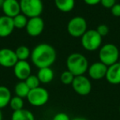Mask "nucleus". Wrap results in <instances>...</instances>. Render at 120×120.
<instances>
[{"label": "nucleus", "mask_w": 120, "mask_h": 120, "mask_svg": "<svg viewBox=\"0 0 120 120\" xmlns=\"http://www.w3.org/2000/svg\"><path fill=\"white\" fill-rule=\"evenodd\" d=\"M26 98L30 105L32 106L40 107L45 105L49 101V94L45 88L39 86L37 88L30 90Z\"/></svg>", "instance_id": "6"}, {"label": "nucleus", "mask_w": 120, "mask_h": 120, "mask_svg": "<svg viewBox=\"0 0 120 120\" xmlns=\"http://www.w3.org/2000/svg\"><path fill=\"white\" fill-rule=\"evenodd\" d=\"M56 8L63 12H69L75 7V0H54Z\"/></svg>", "instance_id": "19"}, {"label": "nucleus", "mask_w": 120, "mask_h": 120, "mask_svg": "<svg viewBox=\"0 0 120 120\" xmlns=\"http://www.w3.org/2000/svg\"><path fill=\"white\" fill-rule=\"evenodd\" d=\"M118 111H119V113H120V105H119V108H118Z\"/></svg>", "instance_id": "34"}, {"label": "nucleus", "mask_w": 120, "mask_h": 120, "mask_svg": "<svg viewBox=\"0 0 120 120\" xmlns=\"http://www.w3.org/2000/svg\"><path fill=\"white\" fill-rule=\"evenodd\" d=\"M14 24L12 17L3 15L0 17V37L5 38L13 32Z\"/></svg>", "instance_id": "15"}, {"label": "nucleus", "mask_w": 120, "mask_h": 120, "mask_svg": "<svg viewBox=\"0 0 120 120\" xmlns=\"http://www.w3.org/2000/svg\"><path fill=\"white\" fill-rule=\"evenodd\" d=\"M15 53L18 61H27V58L30 57L31 51L26 45H21L15 50Z\"/></svg>", "instance_id": "21"}, {"label": "nucleus", "mask_w": 120, "mask_h": 120, "mask_svg": "<svg viewBox=\"0 0 120 120\" xmlns=\"http://www.w3.org/2000/svg\"><path fill=\"white\" fill-rule=\"evenodd\" d=\"M37 77H38L40 83L48 84L53 81V77H54V73H53V71L51 68V67L42 68H39Z\"/></svg>", "instance_id": "16"}, {"label": "nucleus", "mask_w": 120, "mask_h": 120, "mask_svg": "<svg viewBox=\"0 0 120 120\" xmlns=\"http://www.w3.org/2000/svg\"><path fill=\"white\" fill-rule=\"evenodd\" d=\"M111 13L116 17H120V4H116L113 6L111 9Z\"/></svg>", "instance_id": "29"}, {"label": "nucleus", "mask_w": 120, "mask_h": 120, "mask_svg": "<svg viewBox=\"0 0 120 120\" xmlns=\"http://www.w3.org/2000/svg\"><path fill=\"white\" fill-rule=\"evenodd\" d=\"M18 59L15 51L11 49L3 48L0 49V66L7 68H13Z\"/></svg>", "instance_id": "10"}, {"label": "nucleus", "mask_w": 120, "mask_h": 120, "mask_svg": "<svg viewBox=\"0 0 120 120\" xmlns=\"http://www.w3.org/2000/svg\"><path fill=\"white\" fill-rule=\"evenodd\" d=\"M3 120H7V119H3Z\"/></svg>", "instance_id": "35"}, {"label": "nucleus", "mask_w": 120, "mask_h": 120, "mask_svg": "<svg viewBox=\"0 0 120 120\" xmlns=\"http://www.w3.org/2000/svg\"><path fill=\"white\" fill-rule=\"evenodd\" d=\"M1 8L4 12V15L12 18L21 13L20 2L17 0H4Z\"/></svg>", "instance_id": "13"}, {"label": "nucleus", "mask_w": 120, "mask_h": 120, "mask_svg": "<svg viewBox=\"0 0 120 120\" xmlns=\"http://www.w3.org/2000/svg\"><path fill=\"white\" fill-rule=\"evenodd\" d=\"M67 68L72 72L74 77L84 75L87 72L89 68V63L87 58L83 54L79 53H71L66 61Z\"/></svg>", "instance_id": "2"}, {"label": "nucleus", "mask_w": 120, "mask_h": 120, "mask_svg": "<svg viewBox=\"0 0 120 120\" xmlns=\"http://www.w3.org/2000/svg\"><path fill=\"white\" fill-rule=\"evenodd\" d=\"M15 77L20 81H25L31 74V67L27 61H17L13 67Z\"/></svg>", "instance_id": "12"}, {"label": "nucleus", "mask_w": 120, "mask_h": 120, "mask_svg": "<svg viewBox=\"0 0 120 120\" xmlns=\"http://www.w3.org/2000/svg\"><path fill=\"white\" fill-rule=\"evenodd\" d=\"M82 45L87 51H95L101 47L102 36L96 30H87L81 37Z\"/></svg>", "instance_id": "5"}, {"label": "nucleus", "mask_w": 120, "mask_h": 120, "mask_svg": "<svg viewBox=\"0 0 120 120\" xmlns=\"http://www.w3.org/2000/svg\"><path fill=\"white\" fill-rule=\"evenodd\" d=\"M28 19H29L28 17L24 15V14H22V12L19 13L18 15H17L16 17H14L12 18L14 27L17 29L26 28V26L27 25V22H28Z\"/></svg>", "instance_id": "22"}, {"label": "nucleus", "mask_w": 120, "mask_h": 120, "mask_svg": "<svg viewBox=\"0 0 120 120\" xmlns=\"http://www.w3.org/2000/svg\"><path fill=\"white\" fill-rule=\"evenodd\" d=\"M45 28V22L40 17L29 18L26 26V32L30 36H39L43 32Z\"/></svg>", "instance_id": "9"}, {"label": "nucleus", "mask_w": 120, "mask_h": 120, "mask_svg": "<svg viewBox=\"0 0 120 120\" xmlns=\"http://www.w3.org/2000/svg\"><path fill=\"white\" fill-rule=\"evenodd\" d=\"M4 0H0V8H2L3 4H4Z\"/></svg>", "instance_id": "33"}, {"label": "nucleus", "mask_w": 120, "mask_h": 120, "mask_svg": "<svg viewBox=\"0 0 120 120\" xmlns=\"http://www.w3.org/2000/svg\"><path fill=\"white\" fill-rule=\"evenodd\" d=\"M83 1L87 5L95 6V5H97V4H100V1H101V0H83Z\"/></svg>", "instance_id": "30"}, {"label": "nucleus", "mask_w": 120, "mask_h": 120, "mask_svg": "<svg viewBox=\"0 0 120 120\" xmlns=\"http://www.w3.org/2000/svg\"><path fill=\"white\" fill-rule=\"evenodd\" d=\"M105 78L112 85L120 84V60L108 67Z\"/></svg>", "instance_id": "14"}, {"label": "nucleus", "mask_w": 120, "mask_h": 120, "mask_svg": "<svg viewBox=\"0 0 120 120\" xmlns=\"http://www.w3.org/2000/svg\"><path fill=\"white\" fill-rule=\"evenodd\" d=\"M68 32L72 37H82L87 30V22L86 19L80 16H77L68 22L67 26Z\"/></svg>", "instance_id": "7"}, {"label": "nucleus", "mask_w": 120, "mask_h": 120, "mask_svg": "<svg viewBox=\"0 0 120 120\" xmlns=\"http://www.w3.org/2000/svg\"><path fill=\"white\" fill-rule=\"evenodd\" d=\"M99 58L101 63L109 67L118 62L119 50L115 45L111 43L105 44L100 48Z\"/></svg>", "instance_id": "3"}, {"label": "nucleus", "mask_w": 120, "mask_h": 120, "mask_svg": "<svg viewBox=\"0 0 120 120\" xmlns=\"http://www.w3.org/2000/svg\"><path fill=\"white\" fill-rule=\"evenodd\" d=\"M4 118H3V113L2 111H1V109H0V120H3Z\"/></svg>", "instance_id": "32"}, {"label": "nucleus", "mask_w": 120, "mask_h": 120, "mask_svg": "<svg viewBox=\"0 0 120 120\" xmlns=\"http://www.w3.org/2000/svg\"><path fill=\"white\" fill-rule=\"evenodd\" d=\"M74 77H74L73 74L69 72L68 70H67V71H64L61 74V76H60V81L64 85H72Z\"/></svg>", "instance_id": "25"}, {"label": "nucleus", "mask_w": 120, "mask_h": 120, "mask_svg": "<svg viewBox=\"0 0 120 120\" xmlns=\"http://www.w3.org/2000/svg\"><path fill=\"white\" fill-rule=\"evenodd\" d=\"M9 106L13 111H17V110H20L22 109H24V100L22 98L19 96H12L9 102Z\"/></svg>", "instance_id": "23"}, {"label": "nucleus", "mask_w": 120, "mask_h": 120, "mask_svg": "<svg viewBox=\"0 0 120 120\" xmlns=\"http://www.w3.org/2000/svg\"><path fill=\"white\" fill-rule=\"evenodd\" d=\"M21 12L28 18L40 17L43 12L44 4L42 0H20Z\"/></svg>", "instance_id": "4"}, {"label": "nucleus", "mask_w": 120, "mask_h": 120, "mask_svg": "<svg viewBox=\"0 0 120 120\" xmlns=\"http://www.w3.org/2000/svg\"><path fill=\"white\" fill-rule=\"evenodd\" d=\"M11 98V90L5 86H0V109L5 108L9 105Z\"/></svg>", "instance_id": "18"}, {"label": "nucleus", "mask_w": 120, "mask_h": 120, "mask_svg": "<svg viewBox=\"0 0 120 120\" xmlns=\"http://www.w3.org/2000/svg\"><path fill=\"white\" fill-rule=\"evenodd\" d=\"M107 69L108 67L103 63L99 61L89 65L87 72L89 77L93 80H100V79L105 78Z\"/></svg>", "instance_id": "11"}, {"label": "nucleus", "mask_w": 120, "mask_h": 120, "mask_svg": "<svg viewBox=\"0 0 120 120\" xmlns=\"http://www.w3.org/2000/svg\"><path fill=\"white\" fill-rule=\"evenodd\" d=\"M71 120H88V119L86 118H83V117H76V118H72Z\"/></svg>", "instance_id": "31"}, {"label": "nucleus", "mask_w": 120, "mask_h": 120, "mask_svg": "<svg viewBox=\"0 0 120 120\" xmlns=\"http://www.w3.org/2000/svg\"><path fill=\"white\" fill-rule=\"evenodd\" d=\"M52 120H71V118L66 113L59 112V113H57L53 117Z\"/></svg>", "instance_id": "27"}, {"label": "nucleus", "mask_w": 120, "mask_h": 120, "mask_svg": "<svg viewBox=\"0 0 120 120\" xmlns=\"http://www.w3.org/2000/svg\"><path fill=\"white\" fill-rule=\"evenodd\" d=\"M56 58L55 49L46 43L37 45L30 53V59L34 65L38 68L51 67L55 62Z\"/></svg>", "instance_id": "1"}, {"label": "nucleus", "mask_w": 120, "mask_h": 120, "mask_svg": "<svg viewBox=\"0 0 120 120\" xmlns=\"http://www.w3.org/2000/svg\"><path fill=\"white\" fill-rule=\"evenodd\" d=\"M11 120H35V116L31 111L22 109L12 112Z\"/></svg>", "instance_id": "17"}, {"label": "nucleus", "mask_w": 120, "mask_h": 120, "mask_svg": "<svg viewBox=\"0 0 120 120\" xmlns=\"http://www.w3.org/2000/svg\"><path fill=\"white\" fill-rule=\"evenodd\" d=\"M25 82L27 85V86L30 88V90L40 86V80H39L37 75H31V74H30V75L25 80Z\"/></svg>", "instance_id": "24"}, {"label": "nucleus", "mask_w": 120, "mask_h": 120, "mask_svg": "<svg viewBox=\"0 0 120 120\" xmlns=\"http://www.w3.org/2000/svg\"><path fill=\"white\" fill-rule=\"evenodd\" d=\"M96 31L103 37L108 35L109 31V29L108 26L105 25V24H100V25H99L98 26H97Z\"/></svg>", "instance_id": "26"}, {"label": "nucleus", "mask_w": 120, "mask_h": 120, "mask_svg": "<svg viewBox=\"0 0 120 120\" xmlns=\"http://www.w3.org/2000/svg\"><path fill=\"white\" fill-rule=\"evenodd\" d=\"M14 90H15V94L17 96H19L23 99L27 97L29 92H30V88L27 86L25 81H20L15 86Z\"/></svg>", "instance_id": "20"}, {"label": "nucleus", "mask_w": 120, "mask_h": 120, "mask_svg": "<svg viewBox=\"0 0 120 120\" xmlns=\"http://www.w3.org/2000/svg\"><path fill=\"white\" fill-rule=\"evenodd\" d=\"M100 4L105 8L111 9L114 4H116V0H101Z\"/></svg>", "instance_id": "28"}, {"label": "nucleus", "mask_w": 120, "mask_h": 120, "mask_svg": "<svg viewBox=\"0 0 120 120\" xmlns=\"http://www.w3.org/2000/svg\"><path fill=\"white\" fill-rule=\"evenodd\" d=\"M72 87L76 93L84 96L90 93L92 85L88 77H86L85 75H81L74 77L72 83Z\"/></svg>", "instance_id": "8"}]
</instances>
